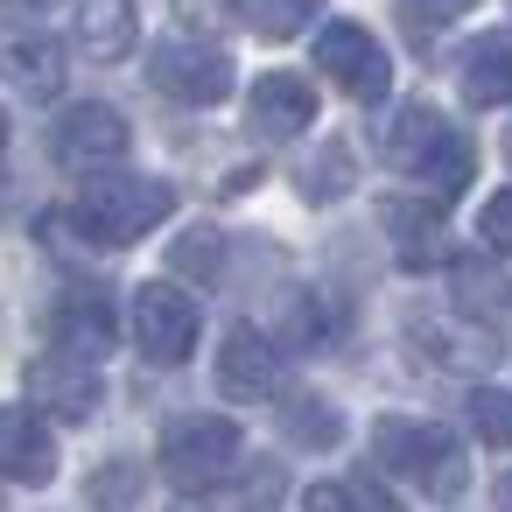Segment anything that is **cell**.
Segmentation results:
<instances>
[{
  "mask_svg": "<svg viewBox=\"0 0 512 512\" xmlns=\"http://www.w3.org/2000/svg\"><path fill=\"white\" fill-rule=\"evenodd\" d=\"M379 155H386L407 183H428L442 204L463 197L470 176H477V148H470V141H463L428 99H407V106L379 127Z\"/></svg>",
  "mask_w": 512,
  "mask_h": 512,
  "instance_id": "6da1fadb",
  "label": "cell"
},
{
  "mask_svg": "<svg viewBox=\"0 0 512 512\" xmlns=\"http://www.w3.org/2000/svg\"><path fill=\"white\" fill-rule=\"evenodd\" d=\"M176 211V190L162 176H92L71 204V232H85L92 246L127 253L134 239H148L162 218Z\"/></svg>",
  "mask_w": 512,
  "mask_h": 512,
  "instance_id": "7a4b0ae2",
  "label": "cell"
},
{
  "mask_svg": "<svg viewBox=\"0 0 512 512\" xmlns=\"http://www.w3.org/2000/svg\"><path fill=\"white\" fill-rule=\"evenodd\" d=\"M372 463L421 484L428 498H463V449H456V428H442V421L379 414L372 421Z\"/></svg>",
  "mask_w": 512,
  "mask_h": 512,
  "instance_id": "3957f363",
  "label": "cell"
},
{
  "mask_svg": "<svg viewBox=\"0 0 512 512\" xmlns=\"http://www.w3.org/2000/svg\"><path fill=\"white\" fill-rule=\"evenodd\" d=\"M232 470H239V421H225V414H176L162 428V477L176 491L204 498Z\"/></svg>",
  "mask_w": 512,
  "mask_h": 512,
  "instance_id": "277c9868",
  "label": "cell"
},
{
  "mask_svg": "<svg viewBox=\"0 0 512 512\" xmlns=\"http://www.w3.org/2000/svg\"><path fill=\"white\" fill-rule=\"evenodd\" d=\"M148 85L176 106H225L232 99V57L211 36H169L148 50Z\"/></svg>",
  "mask_w": 512,
  "mask_h": 512,
  "instance_id": "5b68a950",
  "label": "cell"
},
{
  "mask_svg": "<svg viewBox=\"0 0 512 512\" xmlns=\"http://www.w3.org/2000/svg\"><path fill=\"white\" fill-rule=\"evenodd\" d=\"M407 344H414L428 365H442V372H484V365H498V330L477 323V316H463L456 302H449V309L414 302V309H407Z\"/></svg>",
  "mask_w": 512,
  "mask_h": 512,
  "instance_id": "8992f818",
  "label": "cell"
},
{
  "mask_svg": "<svg viewBox=\"0 0 512 512\" xmlns=\"http://www.w3.org/2000/svg\"><path fill=\"white\" fill-rule=\"evenodd\" d=\"M197 330H204L197 295H183L176 281L134 288V344H141L148 365H183V358L197 351Z\"/></svg>",
  "mask_w": 512,
  "mask_h": 512,
  "instance_id": "52a82bcc",
  "label": "cell"
},
{
  "mask_svg": "<svg viewBox=\"0 0 512 512\" xmlns=\"http://www.w3.org/2000/svg\"><path fill=\"white\" fill-rule=\"evenodd\" d=\"M316 71H330V85H337L344 99H358V106H379L386 85H393V57H386L379 36L358 29V22H330V29L316 36Z\"/></svg>",
  "mask_w": 512,
  "mask_h": 512,
  "instance_id": "ba28073f",
  "label": "cell"
},
{
  "mask_svg": "<svg viewBox=\"0 0 512 512\" xmlns=\"http://www.w3.org/2000/svg\"><path fill=\"white\" fill-rule=\"evenodd\" d=\"M29 400L57 421H92L106 407V386H99V358H78V351H50L29 365Z\"/></svg>",
  "mask_w": 512,
  "mask_h": 512,
  "instance_id": "9c48e42d",
  "label": "cell"
},
{
  "mask_svg": "<svg viewBox=\"0 0 512 512\" xmlns=\"http://www.w3.org/2000/svg\"><path fill=\"white\" fill-rule=\"evenodd\" d=\"M127 120L113 113V106H99V99H78V106H64V120H57V162H71V169H106V162H120L127 155Z\"/></svg>",
  "mask_w": 512,
  "mask_h": 512,
  "instance_id": "30bf717a",
  "label": "cell"
},
{
  "mask_svg": "<svg viewBox=\"0 0 512 512\" xmlns=\"http://www.w3.org/2000/svg\"><path fill=\"white\" fill-rule=\"evenodd\" d=\"M246 127L260 141H302L316 127V85L295 78V71H267L246 99Z\"/></svg>",
  "mask_w": 512,
  "mask_h": 512,
  "instance_id": "8fae6325",
  "label": "cell"
},
{
  "mask_svg": "<svg viewBox=\"0 0 512 512\" xmlns=\"http://www.w3.org/2000/svg\"><path fill=\"white\" fill-rule=\"evenodd\" d=\"M218 386L232 400H274L281 393V344L260 337L253 323H232L218 344Z\"/></svg>",
  "mask_w": 512,
  "mask_h": 512,
  "instance_id": "7c38bea8",
  "label": "cell"
},
{
  "mask_svg": "<svg viewBox=\"0 0 512 512\" xmlns=\"http://www.w3.org/2000/svg\"><path fill=\"white\" fill-rule=\"evenodd\" d=\"M0 477L8 484H50L57 477V435L36 407H0Z\"/></svg>",
  "mask_w": 512,
  "mask_h": 512,
  "instance_id": "4fadbf2b",
  "label": "cell"
},
{
  "mask_svg": "<svg viewBox=\"0 0 512 512\" xmlns=\"http://www.w3.org/2000/svg\"><path fill=\"white\" fill-rule=\"evenodd\" d=\"M379 225L393 232V253H400V267H442L449 260V225H442V197L435 204H421V197H386L379 204Z\"/></svg>",
  "mask_w": 512,
  "mask_h": 512,
  "instance_id": "5bb4252c",
  "label": "cell"
},
{
  "mask_svg": "<svg viewBox=\"0 0 512 512\" xmlns=\"http://www.w3.org/2000/svg\"><path fill=\"white\" fill-rule=\"evenodd\" d=\"M71 36L85 57L120 64L141 43V15H134V0H71Z\"/></svg>",
  "mask_w": 512,
  "mask_h": 512,
  "instance_id": "9a60e30c",
  "label": "cell"
},
{
  "mask_svg": "<svg viewBox=\"0 0 512 512\" xmlns=\"http://www.w3.org/2000/svg\"><path fill=\"white\" fill-rule=\"evenodd\" d=\"M113 330H120V316H113V302H106L99 288H71V295L50 309V337H57V351L106 358V351H113Z\"/></svg>",
  "mask_w": 512,
  "mask_h": 512,
  "instance_id": "2e32d148",
  "label": "cell"
},
{
  "mask_svg": "<svg viewBox=\"0 0 512 512\" xmlns=\"http://www.w3.org/2000/svg\"><path fill=\"white\" fill-rule=\"evenodd\" d=\"M456 85L470 106H512V29L470 36L456 57Z\"/></svg>",
  "mask_w": 512,
  "mask_h": 512,
  "instance_id": "e0dca14e",
  "label": "cell"
},
{
  "mask_svg": "<svg viewBox=\"0 0 512 512\" xmlns=\"http://www.w3.org/2000/svg\"><path fill=\"white\" fill-rule=\"evenodd\" d=\"M0 78H15L22 99H57L64 92V50L50 36H8L0 43Z\"/></svg>",
  "mask_w": 512,
  "mask_h": 512,
  "instance_id": "ac0fdd59",
  "label": "cell"
},
{
  "mask_svg": "<svg viewBox=\"0 0 512 512\" xmlns=\"http://www.w3.org/2000/svg\"><path fill=\"white\" fill-rule=\"evenodd\" d=\"M449 295H456L463 316H477V323H491V330L512 316V281H505L491 260H456V267H449Z\"/></svg>",
  "mask_w": 512,
  "mask_h": 512,
  "instance_id": "d6986e66",
  "label": "cell"
},
{
  "mask_svg": "<svg viewBox=\"0 0 512 512\" xmlns=\"http://www.w3.org/2000/svg\"><path fill=\"white\" fill-rule=\"evenodd\" d=\"M344 330V309L323 302V288H288L281 302V351H323Z\"/></svg>",
  "mask_w": 512,
  "mask_h": 512,
  "instance_id": "ffe728a7",
  "label": "cell"
},
{
  "mask_svg": "<svg viewBox=\"0 0 512 512\" xmlns=\"http://www.w3.org/2000/svg\"><path fill=\"white\" fill-rule=\"evenodd\" d=\"M281 407V428H288V442H302V449H337V435H344V414L323 400V393H309V386H288V393H274Z\"/></svg>",
  "mask_w": 512,
  "mask_h": 512,
  "instance_id": "44dd1931",
  "label": "cell"
},
{
  "mask_svg": "<svg viewBox=\"0 0 512 512\" xmlns=\"http://www.w3.org/2000/svg\"><path fill=\"white\" fill-rule=\"evenodd\" d=\"M295 183H302V197H309V204H337V197L358 183V155H351V141H344V134H330V141L302 162V176H295Z\"/></svg>",
  "mask_w": 512,
  "mask_h": 512,
  "instance_id": "7402d4cb",
  "label": "cell"
},
{
  "mask_svg": "<svg viewBox=\"0 0 512 512\" xmlns=\"http://www.w3.org/2000/svg\"><path fill=\"white\" fill-rule=\"evenodd\" d=\"M302 505H309V512H337V505H344V512H386L393 491L372 484V477H330V484H309Z\"/></svg>",
  "mask_w": 512,
  "mask_h": 512,
  "instance_id": "603a6c76",
  "label": "cell"
},
{
  "mask_svg": "<svg viewBox=\"0 0 512 512\" xmlns=\"http://www.w3.org/2000/svg\"><path fill=\"white\" fill-rule=\"evenodd\" d=\"M218 253H225V239H218L211 225H197V232L169 239V274H176V281H211V274H218Z\"/></svg>",
  "mask_w": 512,
  "mask_h": 512,
  "instance_id": "cb8c5ba5",
  "label": "cell"
},
{
  "mask_svg": "<svg viewBox=\"0 0 512 512\" xmlns=\"http://www.w3.org/2000/svg\"><path fill=\"white\" fill-rule=\"evenodd\" d=\"M246 15L267 43H288L295 29H309V15H323V0H246Z\"/></svg>",
  "mask_w": 512,
  "mask_h": 512,
  "instance_id": "d4e9b609",
  "label": "cell"
},
{
  "mask_svg": "<svg viewBox=\"0 0 512 512\" xmlns=\"http://www.w3.org/2000/svg\"><path fill=\"white\" fill-rule=\"evenodd\" d=\"M463 414H470L477 442H491V449H512V393H498V386H477Z\"/></svg>",
  "mask_w": 512,
  "mask_h": 512,
  "instance_id": "484cf974",
  "label": "cell"
},
{
  "mask_svg": "<svg viewBox=\"0 0 512 512\" xmlns=\"http://www.w3.org/2000/svg\"><path fill=\"white\" fill-rule=\"evenodd\" d=\"M85 498H92V505H134V498H141V470H134L127 456H113V463H99V470H92Z\"/></svg>",
  "mask_w": 512,
  "mask_h": 512,
  "instance_id": "4316f807",
  "label": "cell"
},
{
  "mask_svg": "<svg viewBox=\"0 0 512 512\" xmlns=\"http://www.w3.org/2000/svg\"><path fill=\"white\" fill-rule=\"evenodd\" d=\"M232 8H239V0H176V22L190 36H225L232 29Z\"/></svg>",
  "mask_w": 512,
  "mask_h": 512,
  "instance_id": "83f0119b",
  "label": "cell"
},
{
  "mask_svg": "<svg viewBox=\"0 0 512 512\" xmlns=\"http://www.w3.org/2000/svg\"><path fill=\"white\" fill-rule=\"evenodd\" d=\"M477 232H484V246H491V253H505V260H512V190H498V197L484 204Z\"/></svg>",
  "mask_w": 512,
  "mask_h": 512,
  "instance_id": "f1b7e54d",
  "label": "cell"
},
{
  "mask_svg": "<svg viewBox=\"0 0 512 512\" xmlns=\"http://www.w3.org/2000/svg\"><path fill=\"white\" fill-rule=\"evenodd\" d=\"M407 8L421 15V22H456V15H470L477 0H407Z\"/></svg>",
  "mask_w": 512,
  "mask_h": 512,
  "instance_id": "f546056e",
  "label": "cell"
},
{
  "mask_svg": "<svg viewBox=\"0 0 512 512\" xmlns=\"http://www.w3.org/2000/svg\"><path fill=\"white\" fill-rule=\"evenodd\" d=\"M498 505H512V470H505V477H498Z\"/></svg>",
  "mask_w": 512,
  "mask_h": 512,
  "instance_id": "4dcf8cb0",
  "label": "cell"
},
{
  "mask_svg": "<svg viewBox=\"0 0 512 512\" xmlns=\"http://www.w3.org/2000/svg\"><path fill=\"white\" fill-rule=\"evenodd\" d=\"M0 155H8V113H0Z\"/></svg>",
  "mask_w": 512,
  "mask_h": 512,
  "instance_id": "1f68e13d",
  "label": "cell"
},
{
  "mask_svg": "<svg viewBox=\"0 0 512 512\" xmlns=\"http://www.w3.org/2000/svg\"><path fill=\"white\" fill-rule=\"evenodd\" d=\"M505 162H512V127H505Z\"/></svg>",
  "mask_w": 512,
  "mask_h": 512,
  "instance_id": "d6a6232c",
  "label": "cell"
},
{
  "mask_svg": "<svg viewBox=\"0 0 512 512\" xmlns=\"http://www.w3.org/2000/svg\"><path fill=\"white\" fill-rule=\"evenodd\" d=\"M0 505H8V477H0Z\"/></svg>",
  "mask_w": 512,
  "mask_h": 512,
  "instance_id": "836d02e7",
  "label": "cell"
}]
</instances>
